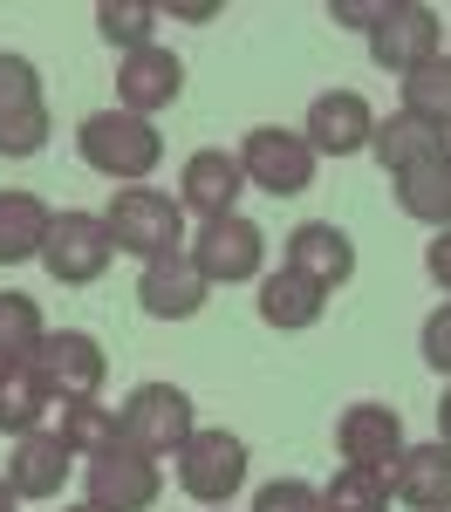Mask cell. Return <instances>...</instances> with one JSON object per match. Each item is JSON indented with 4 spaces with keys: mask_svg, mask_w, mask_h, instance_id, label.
Here are the masks:
<instances>
[{
    "mask_svg": "<svg viewBox=\"0 0 451 512\" xmlns=\"http://www.w3.org/2000/svg\"><path fill=\"white\" fill-rule=\"evenodd\" d=\"M76 151L96 178H117V185H144L164 164V137L151 130V117H130V110H96L82 117Z\"/></svg>",
    "mask_w": 451,
    "mask_h": 512,
    "instance_id": "1",
    "label": "cell"
},
{
    "mask_svg": "<svg viewBox=\"0 0 451 512\" xmlns=\"http://www.w3.org/2000/svg\"><path fill=\"white\" fill-rule=\"evenodd\" d=\"M103 226L117 239V253H137V260L185 253V205L171 192H151V185H123L103 212Z\"/></svg>",
    "mask_w": 451,
    "mask_h": 512,
    "instance_id": "2",
    "label": "cell"
},
{
    "mask_svg": "<svg viewBox=\"0 0 451 512\" xmlns=\"http://www.w3.org/2000/svg\"><path fill=\"white\" fill-rule=\"evenodd\" d=\"M199 431L192 424V396L178 383H137L117 410V437L144 458H178V444Z\"/></svg>",
    "mask_w": 451,
    "mask_h": 512,
    "instance_id": "3",
    "label": "cell"
},
{
    "mask_svg": "<svg viewBox=\"0 0 451 512\" xmlns=\"http://www.w3.org/2000/svg\"><path fill=\"white\" fill-rule=\"evenodd\" d=\"M438 41H445L438 7H424V0H390L383 21L369 28V62L404 82V76H417L424 62H438Z\"/></svg>",
    "mask_w": 451,
    "mask_h": 512,
    "instance_id": "4",
    "label": "cell"
},
{
    "mask_svg": "<svg viewBox=\"0 0 451 512\" xmlns=\"http://www.w3.org/2000/svg\"><path fill=\"white\" fill-rule=\"evenodd\" d=\"M233 158H240L246 185H260V192H274V198H294V192L315 185V151H308V137H301V130H281V123L246 130V144Z\"/></svg>",
    "mask_w": 451,
    "mask_h": 512,
    "instance_id": "5",
    "label": "cell"
},
{
    "mask_svg": "<svg viewBox=\"0 0 451 512\" xmlns=\"http://www.w3.org/2000/svg\"><path fill=\"white\" fill-rule=\"evenodd\" d=\"M103 376H110V355H103L96 335H82V328L48 335L41 355H35V383L48 390V403H96Z\"/></svg>",
    "mask_w": 451,
    "mask_h": 512,
    "instance_id": "6",
    "label": "cell"
},
{
    "mask_svg": "<svg viewBox=\"0 0 451 512\" xmlns=\"http://www.w3.org/2000/svg\"><path fill=\"white\" fill-rule=\"evenodd\" d=\"M48 144V103L28 55H0V158H35Z\"/></svg>",
    "mask_w": 451,
    "mask_h": 512,
    "instance_id": "7",
    "label": "cell"
},
{
    "mask_svg": "<svg viewBox=\"0 0 451 512\" xmlns=\"http://www.w3.org/2000/svg\"><path fill=\"white\" fill-rule=\"evenodd\" d=\"M178 485L199 506H226L246 485V444L233 431H192L178 444Z\"/></svg>",
    "mask_w": 451,
    "mask_h": 512,
    "instance_id": "8",
    "label": "cell"
},
{
    "mask_svg": "<svg viewBox=\"0 0 451 512\" xmlns=\"http://www.w3.org/2000/svg\"><path fill=\"white\" fill-rule=\"evenodd\" d=\"M110 253H117V239L103 226V212H62L48 246H41V267H48V280H62V287H89V280H103Z\"/></svg>",
    "mask_w": 451,
    "mask_h": 512,
    "instance_id": "9",
    "label": "cell"
},
{
    "mask_svg": "<svg viewBox=\"0 0 451 512\" xmlns=\"http://www.w3.org/2000/svg\"><path fill=\"white\" fill-rule=\"evenodd\" d=\"M82 492H89V506H103V512H151V506H158V492H164L158 458H144V451L117 444V451L89 458Z\"/></svg>",
    "mask_w": 451,
    "mask_h": 512,
    "instance_id": "10",
    "label": "cell"
},
{
    "mask_svg": "<svg viewBox=\"0 0 451 512\" xmlns=\"http://www.w3.org/2000/svg\"><path fill=\"white\" fill-rule=\"evenodd\" d=\"M185 253H192V267H199L205 280H226V287H233V280L260 274V260H267V233H260L253 219L233 212V219H205V233L192 239Z\"/></svg>",
    "mask_w": 451,
    "mask_h": 512,
    "instance_id": "11",
    "label": "cell"
},
{
    "mask_svg": "<svg viewBox=\"0 0 451 512\" xmlns=\"http://www.w3.org/2000/svg\"><path fill=\"white\" fill-rule=\"evenodd\" d=\"M301 137H308L315 158H356V151H369V137H376V110H369L356 89H328V96L308 103Z\"/></svg>",
    "mask_w": 451,
    "mask_h": 512,
    "instance_id": "12",
    "label": "cell"
},
{
    "mask_svg": "<svg viewBox=\"0 0 451 512\" xmlns=\"http://www.w3.org/2000/svg\"><path fill=\"white\" fill-rule=\"evenodd\" d=\"M335 444H342V458L363 465V472H397V458L410 451L404 417H397L390 403H349L342 424H335Z\"/></svg>",
    "mask_w": 451,
    "mask_h": 512,
    "instance_id": "13",
    "label": "cell"
},
{
    "mask_svg": "<svg viewBox=\"0 0 451 512\" xmlns=\"http://www.w3.org/2000/svg\"><path fill=\"white\" fill-rule=\"evenodd\" d=\"M205 287L212 280L192 267V253H164V260H144L137 274V308L151 321H192L205 308Z\"/></svg>",
    "mask_w": 451,
    "mask_h": 512,
    "instance_id": "14",
    "label": "cell"
},
{
    "mask_svg": "<svg viewBox=\"0 0 451 512\" xmlns=\"http://www.w3.org/2000/svg\"><path fill=\"white\" fill-rule=\"evenodd\" d=\"M178 89H185V62L171 55V48H137V55H123L117 69V103L130 110V117H158V110H171L178 103Z\"/></svg>",
    "mask_w": 451,
    "mask_h": 512,
    "instance_id": "15",
    "label": "cell"
},
{
    "mask_svg": "<svg viewBox=\"0 0 451 512\" xmlns=\"http://www.w3.org/2000/svg\"><path fill=\"white\" fill-rule=\"evenodd\" d=\"M178 185H185V192H178L185 212H199V219H233V205H240V192H246V171H240L233 151H192Z\"/></svg>",
    "mask_w": 451,
    "mask_h": 512,
    "instance_id": "16",
    "label": "cell"
},
{
    "mask_svg": "<svg viewBox=\"0 0 451 512\" xmlns=\"http://www.w3.org/2000/svg\"><path fill=\"white\" fill-rule=\"evenodd\" d=\"M287 267L308 274L315 287H342V280L356 274V246H349V233L335 219H308V226L287 233Z\"/></svg>",
    "mask_w": 451,
    "mask_h": 512,
    "instance_id": "17",
    "label": "cell"
},
{
    "mask_svg": "<svg viewBox=\"0 0 451 512\" xmlns=\"http://www.w3.org/2000/svg\"><path fill=\"white\" fill-rule=\"evenodd\" d=\"M390 499L410 512H451V444H410L390 472Z\"/></svg>",
    "mask_w": 451,
    "mask_h": 512,
    "instance_id": "18",
    "label": "cell"
},
{
    "mask_svg": "<svg viewBox=\"0 0 451 512\" xmlns=\"http://www.w3.org/2000/svg\"><path fill=\"white\" fill-rule=\"evenodd\" d=\"M69 444L55 431H28L14 437V458H7V485H14V499H55L62 492V478H69Z\"/></svg>",
    "mask_w": 451,
    "mask_h": 512,
    "instance_id": "19",
    "label": "cell"
},
{
    "mask_svg": "<svg viewBox=\"0 0 451 512\" xmlns=\"http://www.w3.org/2000/svg\"><path fill=\"white\" fill-rule=\"evenodd\" d=\"M322 308H328V287H315V280L294 274V267H281V274L260 280V321H267V328H281V335L315 328Z\"/></svg>",
    "mask_w": 451,
    "mask_h": 512,
    "instance_id": "20",
    "label": "cell"
},
{
    "mask_svg": "<svg viewBox=\"0 0 451 512\" xmlns=\"http://www.w3.org/2000/svg\"><path fill=\"white\" fill-rule=\"evenodd\" d=\"M397 205H404L417 226H438V233H445L451 226V151L404 164V171H397Z\"/></svg>",
    "mask_w": 451,
    "mask_h": 512,
    "instance_id": "21",
    "label": "cell"
},
{
    "mask_svg": "<svg viewBox=\"0 0 451 512\" xmlns=\"http://www.w3.org/2000/svg\"><path fill=\"white\" fill-rule=\"evenodd\" d=\"M48 233H55V212L35 192H0V267L41 260Z\"/></svg>",
    "mask_w": 451,
    "mask_h": 512,
    "instance_id": "22",
    "label": "cell"
},
{
    "mask_svg": "<svg viewBox=\"0 0 451 512\" xmlns=\"http://www.w3.org/2000/svg\"><path fill=\"white\" fill-rule=\"evenodd\" d=\"M369 151H376V164L397 178L404 164H417V158H438L445 151V130H431V123H417V117H376V137H369Z\"/></svg>",
    "mask_w": 451,
    "mask_h": 512,
    "instance_id": "23",
    "label": "cell"
},
{
    "mask_svg": "<svg viewBox=\"0 0 451 512\" xmlns=\"http://www.w3.org/2000/svg\"><path fill=\"white\" fill-rule=\"evenodd\" d=\"M41 342H48V328H41V308L28 294H0V376H14V369H35Z\"/></svg>",
    "mask_w": 451,
    "mask_h": 512,
    "instance_id": "24",
    "label": "cell"
},
{
    "mask_svg": "<svg viewBox=\"0 0 451 512\" xmlns=\"http://www.w3.org/2000/svg\"><path fill=\"white\" fill-rule=\"evenodd\" d=\"M404 117L431 123V130H451V55H438L417 76H404Z\"/></svg>",
    "mask_w": 451,
    "mask_h": 512,
    "instance_id": "25",
    "label": "cell"
},
{
    "mask_svg": "<svg viewBox=\"0 0 451 512\" xmlns=\"http://www.w3.org/2000/svg\"><path fill=\"white\" fill-rule=\"evenodd\" d=\"M62 444L76 451V458H103V451H117V410H103V403H62Z\"/></svg>",
    "mask_w": 451,
    "mask_h": 512,
    "instance_id": "26",
    "label": "cell"
},
{
    "mask_svg": "<svg viewBox=\"0 0 451 512\" xmlns=\"http://www.w3.org/2000/svg\"><path fill=\"white\" fill-rule=\"evenodd\" d=\"M322 512H390V472L342 465V472L322 485Z\"/></svg>",
    "mask_w": 451,
    "mask_h": 512,
    "instance_id": "27",
    "label": "cell"
},
{
    "mask_svg": "<svg viewBox=\"0 0 451 512\" xmlns=\"http://www.w3.org/2000/svg\"><path fill=\"white\" fill-rule=\"evenodd\" d=\"M158 14H164L158 0H103V7H96V28H103V41H110V48L137 55V48H151Z\"/></svg>",
    "mask_w": 451,
    "mask_h": 512,
    "instance_id": "28",
    "label": "cell"
},
{
    "mask_svg": "<svg viewBox=\"0 0 451 512\" xmlns=\"http://www.w3.org/2000/svg\"><path fill=\"white\" fill-rule=\"evenodd\" d=\"M41 417H48V390L35 383V369H14V376H0V437H28V431H41Z\"/></svg>",
    "mask_w": 451,
    "mask_h": 512,
    "instance_id": "29",
    "label": "cell"
},
{
    "mask_svg": "<svg viewBox=\"0 0 451 512\" xmlns=\"http://www.w3.org/2000/svg\"><path fill=\"white\" fill-rule=\"evenodd\" d=\"M253 512H322V492L301 485V478H274V485H260Z\"/></svg>",
    "mask_w": 451,
    "mask_h": 512,
    "instance_id": "30",
    "label": "cell"
},
{
    "mask_svg": "<svg viewBox=\"0 0 451 512\" xmlns=\"http://www.w3.org/2000/svg\"><path fill=\"white\" fill-rule=\"evenodd\" d=\"M417 342H424V362H431L438 376H451V301L424 321V335H417Z\"/></svg>",
    "mask_w": 451,
    "mask_h": 512,
    "instance_id": "31",
    "label": "cell"
},
{
    "mask_svg": "<svg viewBox=\"0 0 451 512\" xmlns=\"http://www.w3.org/2000/svg\"><path fill=\"white\" fill-rule=\"evenodd\" d=\"M383 7H390V0H328V21H342V28H376V21H383Z\"/></svg>",
    "mask_w": 451,
    "mask_h": 512,
    "instance_id": "32",
    "label": "cell"
},
{
    "mask_svg": "<svg viewBox=\"0 0 451 512\" xmlns=\"http://www.w3.org/2000/svg\"><path fill=\"white\" fill-rule=\"evenodd\" d=\"M424 274H431V280H438V287L451 294V226L431 239V246H424Z\"/></svg>",
    "mask_w": 451,
    "mask_h": 512,
    "instance_id": "33",
    "label": "cell"
},
{
    "mask_svg": "<svg viewBox=\"0 0 451 512\" xmlns=\"http://www.w3.org/2000/svg\"><path fill=\"white\" fill-rule=\"evenodd\" d=\"M171 14H178V21H212L219 7H212V0H192V7H171Z\"/></svg>",
    "mask_w": 451,
    "mask_h": 512,
    "instance_id": "34",
    "label": "cell"
},
{
    "mask_svg": "<svg viewBox=\"0 0 451 512\" xmlns=\"http://www.w3.org/2000/svg\"><path fill=\"white\" fill-rule=\"evenodd\" d=\"M438 444H451V390H445V403H438Z\"/></svg>",
    "mask_w": 451,
    "mask_h": 512,
    "instance_id": "35",
    "label": "cell"
},
{
    "mask_svg": "<svg viewBox=\"0 0 451 512\" xmlns=\"http://www.w3.org/2000/svg\"><path fill=\"white\" fill-rule=\"evenodd\" d=\"M0 512H14V485L7 478H0Z\"/></svg>",
    "mask_w": 451,
    "mask_h": 512,
    "instance_id": "36",
    "label": "cell"
},
{
    "mask_svg": "<svg viewBox=\"0 0 451 512\" xmlns=\"http://www.w3.org/2000/svg\"><path fill=\"white\" fill-rule=\"evenodd\" d=\"M62 512H103V506H89V499H82V506H62Z\"/></svg>",
    "mask_w": 451,
    "mask_h": 512,
    "instance_id": "37",
    "label": "cell"
}]
</instances>
